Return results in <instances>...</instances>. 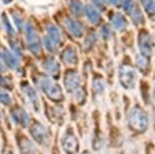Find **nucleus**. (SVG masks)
<instances>
[{"label": "nucleus", "mask_w": 155, "mask_h": 154, "mask_svg": "<svg viewBox=\"0 0 155 154\" xmlns=\"http://www.w3.org/2000/svg\"><path fill=\"white\" fill-rule=\"evenodd\" d=\"M81 78L79 74L74 70H68L64 76V86L66 90L71 93H74L78 89L81 88Z\"/></svg>", "instance_id": "7"}, {"label": "nucleus", "mask_w": 155, "mask_h": 154, "mask_svg": "<svg viewBox=\"0 0 155 154\" xmlns=\"http://www.w3.org/2000/svg\"><path fill=\"white\" fill-rule=\"evenodd\" d=\"M93 2L95 3V5H97L98 7H101V8H104V0H93Z\"/></svg>", "instance_id": "30"}, {"label": "nucleus", "mask_w": 155, "mask_h": 154, "mask_svg": "<svg viewBox=\"0 0 155 154\" xmlns=\"http://www.w3.org/2000/svg\"><path fill=\"white\" fill-rule=\"evenodd\" d=\"M71 9L72 14L74 15H81L83 12V5L80 1L77 0H71Z\"/></svg>", "instance_id": "20"}, {"label": "nucleus", "mask_w": 155, "mask_h": 154, "mask_svg": "<svg viewBox=\"0 0 155 154\" xmlns=\"http://www.w3.org/2000/svg\"><path fill=\"white\" fill-rule=\"evenodd\" d=\"M39 87L51 100L61 101L63 99V93L61 91V88L59 87V85H57L56 83H54L50 79H41L39 81Z\"/></svg>", "instance_id": "2"}, {"label": "nucleus", "mask_w": 155, "mask_h": 154, "mask_svg": "<svg viewBox=\"0 0 155 154\" xmlns=\"http://www.w3.org/2000/svg\"><path fill=\"white\" fill-rule=\"evenodd\" d=\"M0 121H1V115H0Z\"/></svg>", "instance_id": "36"}, {"label": "nucleus", "mask_w": 155, "mask_h": 154, "mask_svg": "<svg viewBox=\"0 0 155 154\" xmlns=\"http://www.w3.org/2000/svg\"><path fill=\"white\" fill-rule=\"evenodd\" d=\"M23 91L27 95V97H28L29 101L31 103L32 106L34 108V110L38 111L39 110V100H38V96H37L35 90H34L31 86H29L28 84H24Z\"/></svg>", "instance_id": "10"}, {"label": "nucleus", "mask_w": 155, "mask_h": 154, "mask_svg": "<svg viewBox=\"0 0 155 154\" xmlns=\"http://www.w3.org/2000/svg\"><path fill=\"white\" fill-rule=\"evenodd\" d=\"M74 94V98H76L77 103H84V100H85V92H84L83 89H82V88L78 89V90Z\"/></svg>", "instance_id": "25"}, {"label": "nucleus", "mask_w": 155, "mask_h": 154, "mask_svg": "<svg viewBox=\"0 0 155 154\" xmlns=\"http://www.w3.org/2000/svg\"><path fill=\"white\" fill-rule=\"evenodd\" d=\"M82 154H90V153H89V152H83Z\"/></svg>", "instance_id": "33"}, {"label": "nucleus", "mask_w": 155, "mask_h": 154, "mask_svg": "<svg viewBox=\"0 0 155 154\" xmlns=\"http://www.w3.org/2000/svg\"><path fill=\"white\" fill-rule=\"evenodd\" d=\"M65 25L68 28V30L71 32L72 35L76 36V37H82L83 35V27L82 25L79 23V22L74 21L71 18H66L65 19Z\"/></svg>", "instance_id": "11"}, {"label": "nucleus", "mask_w": 155, "mask_h": 154, "mask_svg": "<svg viewBox=\"0 0 155 154\" xmlns=\"http://www.w3.org/2000/svg\"><path fill=\"white\" fill-rule=\"evenodd\" d=\"M137 74L136 69L129 65H122L119 68V81L126 89H131L136 85Z\"/></svg>", "instance_id": "3"}, {"label": "nucleus", "mask_w": 155, "mask_h": 154, "mask_svg": "<svg viewBox=\"0 0 155 154\" xmlns=\"http://www.w3.org/2000/svg\"><path fill=\"white\" fill-rule=\"evenodd\" d=\"M26 39L29 50L33 54L37 55L39 53V50H41V44H39L38 36H37L36 32L34 30L31 23L26 24Z\"/></svg>", "instance_id": "5"}, {"label": "nucleus", "mask_w": 155, "mask_h": 154, "mask_svg": "<svg viewBox=\"0 0 155 154\" xmlns=\"http://www.w3.org/2000/svg\"><path fill=\"white\" fill-rule=\"evenodd\" d=\"M30 133H31L32 138L36 141L41 145H49L50 143V133L48 129L45 127L42 124L35 122L32 124V126L30 127Z\"/></svg>", "instance_id": "4"}, {"label": "nucleus", "mask_w": 155, "mask_h": 154, "mask_svg": "<svg viewBox=\"0 0 155 154\" xmlns=\"http://www.w3.org/2000/svg\"><path fill=\"white\" fill-rule=\"evenodd\" d=\"M148 115L140 106H134L128 113V124L132 130L144 133L148 127Z\"/></svg>", "instance_id": "1"}, {"label": "nucleus", "mask_w": 155, "mask_h": 154, "mask_svg": "<svg viewBox=\"0 0 155 154\" xmlns=\"http://www.w3.org/2000/svg\"><path fill=\"white\" fill-rule=\"evenodd\" d=\"M132 20H134V22L136 24H139L141 23L142 21H143V15H142L141 11L139 9V7H134V9H132L131 14H130Z\"/></svg>", "instance_id": "21"}, {"label": "nucleus", "mask_w": 155, "mask_h": 154, "mask_svg": "<svg viewBox=\"0 0 155 154\" xmlns=\"http://www.w3.org/2000/svg\"><path fill=\"white\" fill-rule=\"evenodd\" d=\"M85 11H86V15L88 17L89 21L93 24H98L101 21V14L95 9V7H93L91 4H87L85 7Z\"/></svg>", "instance_id": "14"}, {"label": "nucleus", "mask_w": 155, "mask_h": 154, "mask_svg": "<svg viewBox=\"0 0 155 154\" xmlns=\"http://www.w3.org/2000/svg\"><path fill=\"white\" fill-rule=\"evenodd\" d=\"M153 94H154V98H155V87H154V92H153Z\"/></svg>", "instance_id": "34"}, {"label": "nucleus", "mask_w": 155, "mask_h": 154, "mask_svg": "<svg viewBox=\"0 0 155 154\" xmlns=\"http://www.w3.org/2000/svg\"><path fill=\"white\" fill-rule=\"evenodd\" d=\"M44 44L45 46H46L47 50H48L49 52H51V53H54V52H56V49H57V44L54 43L53 41H52L51 38L48 36V37H45L44 38Z\"/></svg>", "instance_id": "23"}, {"label": "nucleus", "mask_w": 155, "mask_h": 154, "mask_svg": "<svg viewBox=\"0 0 155 154\" xmlns=\"http://www.w3.org/2000/svg\"><path fill=\"white\" fill-rule=\"evenodd\" d=\"M14 19H15V23H16V25L18 26L19 29H22V20L21 18H19L17 15H15L14 16Z\"/></svg>", "instance_id": "29"}, {"label": "nucleus", "mask_w": 155, "mask_h": 154, "mask_svg": "<svg viewBox=\"0 0 155 154\" xmlns=\"http://www.w3.org/2000/svg\"><path fill=\"white\" fill-rule=\"evenodd\" d=\"M61 146L66 154H77L79 150V142L76 136L71 133H66L61 140Z\"/></svg>", "instance_id": "6"}, {"label": "nucleus", "mask_w": 155, "mask_h": 154, "mask_svg": "<svg viewBox=\"0 0 155 154\" xmlns=\"http://www.w3.org/2000/svg\"><path fill=\"white\" fill-rule=\"evenodd\" d=\"M113 25H114V27L117 29V30L122 31V30H124V29L126 28L127 23H126L125 18H124L122 15L116 14L114 16V18H113Z\"/></svg>", "instance_id": "17"}, {"label": "nucleus", "mask_w": 155, "mask_h": 154, "mask_svg": "<svg viewBox=\"0 0 155 154\" xmlns=\"http://www.w3.org/2000/svg\"><path fill=\"white\" fill-rule=\"evenodd\" d=\"M44 68L49 74L53 77H57L59 74V69L60 66L55 59H48L44 64Z\"/></svg>", "instance_id": "13"}, {"label": "nucleus", "mask_w": 155, "mask_h": 154, "mask_svg": "<svg viewBox=\"0 0 155 154\" xmlns=\"http://www.w3.org/2000/svg\"><path fill=\"white\" fill-rule=\"evenodd\" d=\"M119 1L120 0H109V2L111 4H114V5H117V4L119 3Z\"/></svg>", "instance_id": "31"}, {"label": "nucleus", "mask_w": 155, "mask_h": 154, "mask_svg": "<svg viewBox=\"0 0 155 154\" xmlns=\"http://www.w3.org/2000/svg\"><path fill=\"white\" fill-rule=\"evenodd\" d=\"M2 68H3V66H2V64H1V63H0V70H1V69H2Z\"/></svg>", "instance_id": "32"}, {"label": "nucleus", "mask_w": 155, "mask_h": 154, "mask_svg": "<svg viewBox=\"0 0 155 154\" xmlns=\"http://www.w3.org/2000/svg\"><path fill=\"white\" fill-rule=\"evenodd\" d=\"M134 7V4L132 3L131 0H125V2H124V11H125L127 14L130 15Z\"/></svg>", "instance_id": "26"}, {"label": "nucleus", "mask_w": 155, "mask_h": 154, "mask_svg": "<svg viewBox=\"0 0 155 154\" xmlns=\"http://www.w3.org/2000/svg\"><path fill=\"white\" fill-rule=\"evenodd\" d=\"M1 57L3 59V61L5 62L7 65L11 68H17L19 66V60L11 51H8L7 49H3L1 52Z\"/></svg>", "instance_id": "12"}, {"label": "nucleus", "mask_w": 155, "mask_h": 154, "mask_svg": "<svg viewBox=\"0 0 155 154\" xmlns=\"http://www.w3.org/2000/svg\"><path fill=\"white\" fill-rule=\"evenodd\" d=\"M12 119L15 123L19 124L22 127H26L29 123V116L27 112L23 110L22 108H15L11 112Z\"/></svg>", "instance_id": "9"}, {"label": "nucleus", "mask_w": 155, "mask_h": 154, "mask_svg": "<svg viewBox=\"0 0 155 154\" xmlns=\"http://www.w3.org/2000/svg\"><path fill=\"white\" fill-rule=\"evenodd\" d=\"M6 154H14V153H11V152H8V153H6Z\"/></svg>", "instance_id": "35"}, {"label": "nucleus", "mask_w": 155, "mask_h": 154, "mask_svg": "<svg viewBox=\"0 0 155 154\" xmlns=\"http://www.w3.org/2000/svg\"><path fill=\"white\" fill-rule=\"evenodd\" d=\"M139 48L141 51L142 55L150 57L152 54V49H153V41H152L151 36L147 32L142 31L139 34Z\"/></svg>", "instance_id": "8"}, {"label": "nucleus", "mask_w": 155, "mask_h": 154, "mask_svg": "<svg viewBox=\"0 0 155 154\" xmlns=\"http://www.w3.org/2000/svg\"><path fill=\"white\" fill-rule=\"evenodd\" d=\"M61 58H62V60L64 61V63H66V64H76L78 61L76 52L71 48H67L64 50L61 55Z\"/></svg>", "instance_id": "15"}, {"label": "nucleus", "mask_w": 155, "mask_h": 154, "mask_svg": "<svg viewBox=\"0 0 155 154\" xmlns=\"http://www.w3.org/2000/svg\"><path fill=\"white\" fill-rule=\"evenodd\" d=\"M0 103L4 106H8V105H11V103H12L9 94L5 92L4 90H0Z\"/></svg>", "instance_id": "24"}, {"label": "nucleus", "mask_w": 155, "mask_h": 154, "mask_svg": "<svg viewBox=\"0 0 155 154\" xmlns=\"http://www.w3.org/2000/svg\"><path fill=\"white\" fill-rule=\"evenodd\" d=\"M142 3L148 14L152 15L155 12V1L154 0H142Z\"/></svg>", "instance_id": "22"}, {"label": "nucleus", "mask_w": 155, "mask_h": 154, "mask_svg": "<svg viewBox=\"0 0 155 154\" xmlns=\"http://www.w3.org/2000/svg\"><path fill=\"white\" fill-rule=\"evenodd\" d=\"M104 86L101 81L94 82V91L99 93V92H101V91H104Z\"/></svg>", "instance_id": "28"}, {"label": "nucleus", "mask_w": 155, "mask_h": 154, "mask_svg": "<svg viewBox=\"0 0 155 154\" xmlns=\"http://www.w3.org/2000/svg\"><path fill=\"white\" fill-rule=\"evenodd\" d=\"M3 25H4V28L6 29V31L8 32L9 34H14V30H12V27L11 23L8 22V20H7L6 16H3Z\"/></svg>", "instance_id": "27"}, {"label": "nucleus", "mask_w": 155, "mask_h": 154, "mask_svg": "<svg viewBox=\"0 0 155 154\" xmlns=\"http://www.w3.org/2000/svg\"><path fill=\"white\" fill-rule=\"evenodd\" d=\"M48 35L54 43L59 44L61 41V35H60V30L55 25H49L48 26Z\"/></svg>", "instance_id": "18"}, {"label": "nucleus", "mask_w": 155, "mask_h": 154, "mask_svg": "<svg viewBox=\"0 0 155 154\" xmlns=\"http://www.w3.org/2000/svg\"><path fill=\"white\" fill-rule=\"evenodd\" d=\"M20 151L22 154H36V148L29 140L22 139L20 142Z\"/></svg>", "instance_id": "16"}, {"label": "nucleus", "mask_w": 155, "mask_h": 154, "mask_svg": "<svg viewBox=\"0 0 155 154\" xmlns=\"http://www.w3.org/2000/svg\"><path fill=\"white\" fill-rule=\"evenodd\" d=\"M136 62H137V65L139 66V68L142 69V70H145V69L148 67V57L142 55V54L136 57Z\"/></svg>", "instance_id": "19"}]
</instances>
